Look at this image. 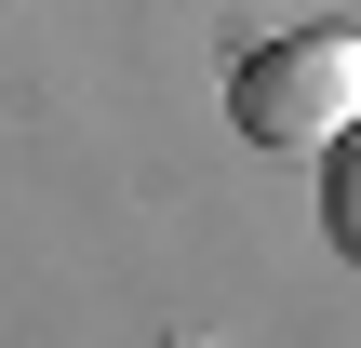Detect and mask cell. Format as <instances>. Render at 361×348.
Masks as SVG:
<instances>
[{"mask_svg": "<svg viewBox=\"0 0 361 348\" xmlns=\"http://www.w3.org/2000/svg\"><path fill=\"white\" fill-rule=\"evenodd\" d=\"M228 121H241L255 148L322 161V148L361 121V40L348 27H281V40H255V54L228 67Z\"/></svg>", "mask_w": 361, "mask_h": 348, "instance_id": "obj_1", "label": "cell"}, {"mask_svg": "<svg viewBox=\"0 0 361 348\" xmlns=\"http://www.w3.org/2000/svg\"><path fill=\"white\" fill-rule=\"evenodd\" d=\"M322 215H335V241L361 255V121L335 134V148H322Z\"/></svg>", "mask_w": 361, "mask_h": 348, "instance_id": "obj_2", "label": "cell"}]
</instances>
